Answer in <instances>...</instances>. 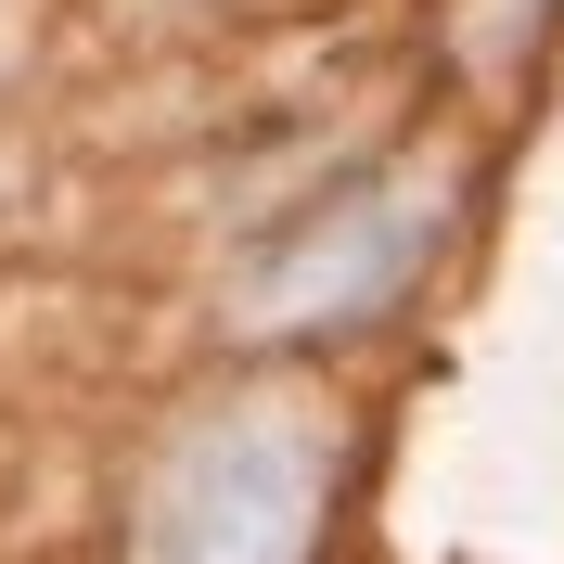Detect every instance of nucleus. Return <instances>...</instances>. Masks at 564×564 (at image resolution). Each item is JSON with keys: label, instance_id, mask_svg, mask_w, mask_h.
<instances>
[{"label": "nucleus", "instance_id": "nucleus-1", "mask_svg": "<svg viewBox=\"0 0 564 564\" xmlns=\"http://www.w3.org/2000/svg\"><path fill=\"white\" fill-rule=\"evenodd\" d=\"M334 500V436L308 411H206L180 423L129 513V564H308Z\"/></svg>", "mask_w": 564, "mask_h": 564}, {"label": "nucleus", "instance_id": "nucleus-2", "mask_svg": "<svg viewBox=\"0 0 564 564\" xmlns=\"http://www.w3.org/2000/svg\"><path fill=\"white\" fill-rule=\"evenodd\" d=\"M436 218H449V193H436L423 167H411V180H359V193L308 206V218L245 270L231 321H245V334H334V321L398 308V282L436 257Z\"/></svg>", "mask_w": 564, "mask_h": 564}]
</instances>
